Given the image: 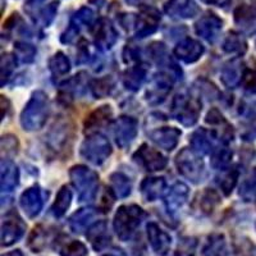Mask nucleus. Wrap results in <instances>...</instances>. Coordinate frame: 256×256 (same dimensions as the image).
<instances>
[{"mask_svg":"<svg viewBox=\"0 0 256 256\" xmlns=\"http://www.w3.org/2000/svg\"><path fill=\"white\" fill-rule=\"evenodd\" d=\"M49 99L44 91H35L20 113V124L24 131H38L44 127L49 116Z\"/></svg>","mask_w":256,"mask_h":256,"instance_id":"f257e3e1","label":"nucleus"},{"mask_svg":"<svg viewBox=\"0 0 256 256\" xmlns=\"http://www.w3.org/2000/svg\"><path fill=\"white\" fill-rule=\"evenodd\" d=\"M146 212L138 205H123L114 216L113 227L120 241H130L140 227Z\"/></svg>","mask_w":256,"mask_h":256,"instance_id":"f03ea898","label":"nucleus"},{"mask_svg":"<svg viewBox=\"0 0 256 256\" xmlns=\"http://www.w3.org/2000/svg\"><path fill=\"white\" fill-rule=\"evenodd\" d=\"M70 177L72 184L77 190L80 201L88 202L95 198L99 186V176L92 169L84 166H74L70 168Z\"/></svg>","mask_w":256,"mask_h":256,"instance_id":"7ed1b4c3","label":"nucleus"},{"mask_svg":"<svg viewBox=\"0 0 256 256\" xmlns=\"http://www.w3.org/2000/svg\"><path fill=\"white\" fill-rule=\"evenodd\" d=\"M176 166L178 172L194 184H200L205 177V166L200 154L194 148H182L176 156Z\"/></svg>","mask_w":256,"mask_h":256,"instance_id":"20e7f679","label":"nucleus"},{"mask_svg":"<svg viewBox=\"0 0 256 256\" xmlns=\"http://www.w3.org/2000/svg\"><path fill=\"white\" fill-rule=\"evenodd\" d=\"M81 156L94 166H102L112 154L109 140L100 134H92L84 138L81 145Z\"/></svg>","mask_w":256,"mask_h":256,"instance_id":"39448f33","label":"nucleus"},{"mask_svg":"<svg viewBox=\"0 0 256 256\" xmlns=\"http://www.w3.org/2000/svg\"><path fill=\"white\" fill-rule=\"evenodd\" d=\"M201 112V104L198 99L180 94L174 98L172 105V113L180 124L194 126L198 120Z\"/></svg>","mask_w":256,"mask_h":256,"instance_id":"423d86ee","label":"nucleus"},{"mask_svg":"<svg viewBox=\"0 0 256 256\" xmlns=\"http://www.w3.org/2000/svg\"><path fill=\"white\" fill-rule=\"evenodd\" d=\"M26 232V224L17 212H8L2 223V246L9 248L20 241Z\"/></svg>","mask_w":256,"mask_h":256,"instance_id":"0eeeda50","label":"nucleus"},{"mask_svg":"<svg viewBox=\"0 0 256 256\" xmlns=\"http://www.w3.org/2000/svg\"><path fill=\"white\" fill-rule=\"evenodd\" d=\"M134 159L148 172L163 170L168 163L166 158L162 152L148 145H141V148L134 152Z\"/></svg>","mask_w":256,"mask_h":256,"instance_id":"6e6552de","label":"nucleus"},{"mask_svg":"<svg viewBox=\"0 0 256 256\" xmlns=\"http://www.w3.org/2000/svg\"><path fill=\"white\" fill-rule=\"evenodd\" d=\"M114 138L120 148H126L132 144L137 134V120L132 116H120L114 123Z\"/></svg>","mask_w":256,"mask_h":256,"instance_id":"1a4fd4ad","label":"nucleus"},{"mask_svg":"<svg viewBox=\"0 0 256 256\" xmlns=\"http://www.w3.org/2000/svg\"><path fill=\"white\" fill-rule=\"evenodd\" d=\"M172 77L168 73H159L152 81V86L146 91V100L148 104L156 105L164 102L172 88Z\"/></svg>","mask_w":256,"mask_h":256,"instance_id":"9d476101","label":"nucleus"},{"mask_svg":"<svg viewBox=\"0 0 256 256\" xmlns=\"http://www.w3.org/2000/svg\"><path fill=\"white\" fill-rule=\"evenodd\" d=\"M20 204L22 210L24 212L28 218L34 219L40 214L42 205H44V196L42 191L38 186L30 187L28 190L22 194L20 200Z\"/></svg>","mask_w":256,"mask_h":256,"instance_id":"9b49d317","label":"nucleus"},{"mask_svg":"<svg viewBox=\"0 0 256 256\" xmlns=\"http://www.w3.org/2000/svg\"><path fill=\"white\" fill-rule=\"evenodd\" d=\"M205 49L200 41L184 38L174 48V56L184 63H195L202 56Z\"/></svg>","mask_w":256,"mask_h":256,"instance_id":"f8f14e48","label":"nucleus"},{"mask_svg":"<svg viewBox=\"0 0 256 256\" xmlns=\"http://www.w3.org/2000/svg\"><path fill=\"white\" fill-rule=\"evenodd\" d=\"M146 230H148V240L155 254L159 256H166L172 244L170 236L164 232L156 223H148Z\"/></svg>","mask_w":256,"mask_h":256,"instance_id":"ddd939ff","label":"nucleus"},{"mask_svg":"<svg viewBox=\"0 0 256 256\" xmlns=\"http://www.w3.org/2000/svg\"><path fill=\"white\" fill-rule=\"evenodd\" d=\"M118 40L116 28L108 20H100L94 28V41L100 50H109Z\"/></svg>","mask_w":256,"mask_h":256,"instance_id":"4468645a","label":"nucleus"},{"mask_svg":"<svg viewBox=\"0 0 256 256\" xmlns=\"http://www.w3.org/2000/svg\"><path fill=\"white\" fill-rule=\"evenodd\" d=\"M148 137L156 146L164 148L166 152H172L178 145L180 131L174 127H163L150 132Z\"/></svg>","mask_w":256,"mask_h":256,"instance_id":"2eb2a0df","label":"nucleus"},{"mask_svg":"<svg viewBox=\"0 0 256 256\" xmlns=\"http://www.w3.org/2000/svg\"><path fill=\"white\" fill-rule=\"evenodd\" d=\"M195 30L200 38L206 40L208 42H214L222 30V20L216 16H206L196 24Z\"/></svg>","mask_w":256,"mask_h":256,"instance_id":"dca6fc26","label":"nucleus"},{"mask_svg":"<svg viewBox=\"0 0 256 256\" xmlns=\"http://www.w3.org/2000/svg\"><path fill=\"white\" fill-rule=\"evenodd\" d=\"M187 198H188V187L184 184H176L169 190L164 200L169 214H176L180 212V209H182V206L186 204Z\"/></svg>","mask_w":256,"mask_h":256,"instance_id":"f3484780","label":"nucleus"},{"mask_svg":"<svg viewBox=\"0 0 256 256\" xmlns=\"http://www.w3.org/2000/svg\"><path fill=\"white\" fill-rule=\"evenodd\" d=\"M86 237L90 241L94 250L102 251L110 244V234L108 232V227L105 222H96L88 230Z\"/></svg>","mask_w":256,"mask_h":256,"instance_id":"a211bd4d","label":"nucleus"},{"mask_svg":"<svg viewBox=\"0 0 256 256\" xmlns=\"http://www.w3.org/2000/svg\"><path fill=\"white\" fill-rule=\"evenodd\" d=\"M2 180H0V186H2V192H10L18 186L20 182V173L18 168L13 162L8 159L2 160V170H0Z\"/></svg>","mask_w":256,"mask_h":256,"instance_id":"6ab92c4d","label":"nucleus"},{"mask_svg":"<svg viewBox=\"0 0 256 256\" xmlns=\"http://www.w3.org/2000/svg\"><path fill=\"white\" fill-rule=\"evenodd\" d=\"M216 137L212 131H206L204 128H200L198 131L192 134L191 146L198 154H210L216 150L214 148V140Z\"/></svg>","mask_w":256,"mask_h":256,"instance_id":"aec40b11","label":"nucleus"},{"mask_svg":"<svg viewBox=\"0 0 256 256\" xmlns=\"http://www.w3.org/2000/svg\"><path fill=\"white\" fill-rule=\"evenodd\" d=\"M166 182L162 177H150L145 178L141 184V194L146 201H155L163 195L166 191Z\"/></svg>","mask_w":256,"mask_h":256,"instance_id":"412c9836","label":"nucleus"},{"mask_svg":"<svg viewBox=\"0 0 256 256\" xmlns=\"http://www.w3.org/2000/svg\"><path fill=\"white\" fill-rule=\"evenodd\" d=\"M244 68L241 66V62L240 60H232L230 63H227L222 70L220 78L227 88H236L237 84L242 81L244 78Z\"/></svg>","mask_w":256,"mask_h":256,"instance_id":"4be33fe9","label":"nucleus"},{"mask_svg":"<svg viewBox=\"0 0 256 256\" xmlns=\"http://www.w3.org/2000/svg\"><path fill=\"white\" fill-rule=\"evenodd\" d=\"M98 216V212L92 208H82V209L77 210L76 212H73L72 216L70 218L68 223H70V228L74 233H80L88 228V224L94 220V218Z\"/></svg>","mask_w":256,"mask_h":256,"instance_id":"5701e85b","label":"nucleus"},{"mask_svg":"<svg viewBox=\"0 0 256 256\" xmlns=\"http://www.w3.org/2000/svg\"><path fill=\"white\" fill-rule=\"evenodd\" d=\"M113 116V112L109 105H104L100 106L99 109L94 110L92 113L88 116V118L84 122V128L86 131H91L94 128H99L105 126L106 123L110 122V118Z\"/></svg>","mask_w":256,"mask_h":256,"instance_id":"b1692460","label":"nucleus"},{"mask_svg":"<svg viewBox=\"0 0 256 256\" xmlns=\"http://www.w3.org/2000/svg\"><path fill=\"white\" fill-rule=\"evenodd\" d=\"M146 77L145 68L141 66H134L130 68L123 74V84L124 88L130 91H137L141 88Z\"/></svg>","mask_w":256,"mask_h":256,"instance_id":"393cba45","label":"nucleus"},{"mask_svg":"<svg viewBox=\"0 0 256 256\" xmlns=\"http://www.w3.org/2000/svg\"><path fill=\"white\" fill-rule=\"evenodd\" d=\"M159 16L152 14V13H146V14L141 16L137 20L136 38H144L154 34L158 28V24H159Z\"/></svg>","mask_w":256,"mask_h":256,"instance_id":"a878e982","label":"nucleus"},{"mask_svg":"<svg viewBox=\"0 0 256 256\" xmlns=\"http://www.w3.org/2000/svg\"><path fill=\"white\" fill-rule=\"evenodd\" d=\"M110 186L112 191L114 192V195H116V198H124L131 194V180H130V178H128L127 176L123 174V173L120 172L113 173V174L110 176Z\"/></svg>","mask_w":256,"mask_h":256,"instance_id":"bb28decb","label":"nucleus"},{"mask_svg":"<svg viewBox=\"0 0 256 256\" xmlns=\"http://www.w3.org/2000/svg\"><path fill=\"white\" fill-rule=\"evenodd\" d=\"M70 202H72V191H70L68 186H63L59 190L58 194H56V198L52 208L54 216L56 218H62L67 212Z\"/></svg>","mask_w":256,"mask_h":256,"instance_id":"cd10ccee","label":"nucleus"},{"mask_svg":"<svg viewBox=\"0 0 256 256\" xmlns=\"http://www.w3.org/2000/svg\"><path fill=\"white\" fill-rule=\"evenodd\" d=\"M195 4L191 3L190 0H174L170 6H166V12L172 17H180L188 18L196 13Z\"/></svg>","mask_w":256,"mask_h":256,"instance_id":"c85d7f7f","label":"nucleus"},{"mask_svg":"<svg viewBox=\"0 0 256 256\" xmlns=\"http://www.w3.org/2000/svg\"><path fill=\"white\" fill-rule=\"evenodd\" d=\"M205 256H228L227 244L222 234H214L204 248Z\"/></svg>","mask_w":256,"mask_h":256,"instance_id":"c756f323","label":"nucleus"},{"mask_svg":"<svg viewBox=\"0 0 256 256\" xmlns=\"http://www.w3.org/2000/svg\"><path fill=\"white\" fill-rule=\"evenodd\" d=\"M49 67L54 77L66 76L70 70V59L64 56L63 52H56V56H52L49 62Z\"/></svg>","mask_w":256,"mask_h":256,"instance_id":"7c9ffc66","label":"nucleus"},{"mask_svg":"<svg viewBox=\"0 0 256 256\" xmlns=\"http://www.w3.org/2000/svg\"><path fill=\"white\" fill-rule=\"evenodd\" d=\"M114 88V80L112 77L106 76L102 78L95 80L91 84V92L96 99H102L106 98Z\"/></svg>","mask_w":256,"mask_h":256,"instance_id":"2f4dec72","label":"nucleus"},{"mask_svg":"<svg viewBox=\"0 0 256 256\" xmlns=\"http://www.w3.org/2000/svg\"><path fill=\"white\" fill-rule=\"evenodd\" d=\"M220 202V198L214 190H205L200 195V200H198V209L205 214H209L212 210L216 209V205Z\"/></svg>","mask_w":256,"mask_h":256,"instance_id":"473e14b6","label":"nucleus"},{"mask_svg":"<svg viewBox=\"0 0 256 256\" xmlns=\"http://www.w3.org/2000/svg\"><path fill=\"white\" fill-rule=\"evenodd\" d=\"M59 254L60 256H86L88 248L77 240H68L59 246Z\"/></svg>","mask_w":256,"mask_h":256,"instance_id":"72a5a7b5","label":"nucleus"},{"mask_svg":"<svg viewBox=\"0 0 256 256\" xmlns=\"http://www.w3.org/2000/svg\"><path fill=\"white\" fill-rule=\"evenodd\" d=\"M14 56L20 63L30 64L35 60L36 48L28 42H16Z\"/></svg>","mask_w":256,"mask_h":256,"instance_id":"f704fd0d","label":"nucleus"},{"mask_svg":"<svg viewBox=\"0 0 256 256\" xmlns=\"http://www.w3.org/2000/svg\"><path fill=\"white\" fill-rule=\"evenodd\" d=\"M46 240L48 230L41 227V226H38V227L32 230L31 236L28 238V248H31L32 252H40L46 246Z\"/></svg>","mask_w":256,"mask_h":256,"instance_id":"c9c22d12","label":"nucleus"},{"mask_svg":"<svg viewBox=\"0 0 256 256\" xmlns=\"http://www.w3.org/2000/svg\"><path fill=\"white\" fill-rule=\"evenodd\" d=\"M246 48H248L246 41L241 36L234 35V34L228 35L223 42V50L230 54H244L246 52Z\"/></svg>","mask_w":256,"mask_h":256,"instance_id":"e433bc0d","label":"nucleus"},{"mask_svg":"<svg viewBox=\"0 0 256 256\" xmlns=\"http://www.w3.org/2000/svg\"><path fill=\"white\" fill-rule=\"evenodd\" d=\"M240 195L244 201H252L256 198V168H254L242 182Z\"/></svg>","mask_w":256,"mask_h":256,"instance_id":"4c0bfd02","label":"nucleus"},{"mask_svg":"<svg viewBox=\"0 0 256 256\" xmlns=\"http://www.w3.org/2000/svg\"><path fill=\"white\" fill-rule=\"evenodd\" d=\"M230 159H232V152H230L227 146L216 148V150L212 152V168L226 169L228 166H230Z\"/></svg>","mask_w":256,"mask_h":256,"instance_id":"58836bf2","label":"nucleus"},{"mask_svg":"<svg viewBox=\"0 0 256 256\" xmlns=\"http://www.w3.org/2000/svg\"><path fill=\"white\" fill-rule=\"evenodd\" d=\"M0 66H2V68H0V73H2V86H4V84L8 82L9 77L12 76L13 70H14L16 68V64H17V58H16L14 54H9V52H6V54H3L2 56V62H0Z\"/></svg>","mask_w":256,"mask_h":256,"instance_id":"ea45409f","label":"nucleus"},{"mask_svg":"<svg viewBox=\"0 0 256 256\" xmlns=\"http://www.w3.org/2000/svg\"><path fill=\"white\" fill-rule=\"evenodd\" d=\"M237 180H238V170L236 168L230 169L223 177L219 180V186H220L222 191L224 192V195H230L232 190L234 188L237 184Z\"/></svg>","mask_w":256,"mask_h":256,"instance_id":"a19ab883","label":"nucleus"},{"mask_svg":"<svg viewBox=\"0 0 256 256\" xmlns=\"http://www.w3.org/2000/svg\"><path fill=\"white\" fill-rule=\"evenodd\" d=\"M242 84L248 92L256 94V70H244Z\"/></svg>","mask_w":256,"mask_h":256,"instance_id":"79ce46f5","label":"nucleus"},{"mask_svg":"<svg viewBox=\"0 0 256 256\" xmlns=\"http://www.w3.org/2000/svg\"><path fill=\"white\" fill-rule=\"evenodd\" d=\"M195 241H192V240H184V241L180 242V244L178 246L174 256H195Z\"/></svg>","mask_w":256,"mask_h":256,"instance_id":"37998d69","label":"nucleus"},{"mask_svg":"<svg viewBox=\"0 0 256 256\" xmlns=\"http://www.w3.org/2000/svg\"><path fill=\"white\" fill-rule=\"evenodd\" d=\"M91 20H92V13H91L90 10L84 9V10H81V12L78 13V14H76V18H74V20L72 22V24L80 30V27H81L82 24H90Z\"/></svg>","mask_w":256,"mask_h":256,"instance_id":"c03bdc74","label":"nucleus"},{"mask_svg":"<svg viewBox=\"0 0 256 256\" xmlns=\"http://www.w3.org/2000/svg\"><path fill=\"white\" fill-rule=\"evenodd\" d=\"M252 244L246 241H241L240 248H236V256H252Z\"/></svg>","mask_w":256,"mask_h":256,"instance_id":"a18cd8bd","label":"nucleus"},{"mask_svg":"<svg viewBox=\"0 0 256 256\" xmlns=\"http://www.w3.org/2000/svg\"><path fill=\"white\" fill-rule=\"evenodd\" d=\"M3 256H24V255L20 250H14V251H10V252L6 254V255H3Z\"/></svg>","mask_w":256,"mask_h":256,"instance_id":"49530a36","label":"nucleus"},{"mask_svg":"<svg viewBox=\"0 0 256 256\" xmlns=\"http://www.w3.org/2000/svg\"><path fill=\"white\" fill-rule=\"evenodd\" d=\"M104 256H114V255H110V254H108V255H104Z\"/></svg>","mask_w":256,"mask_h":256,"instance_id":"de8ad7c7","label":"nucleus"}]
</instances>
